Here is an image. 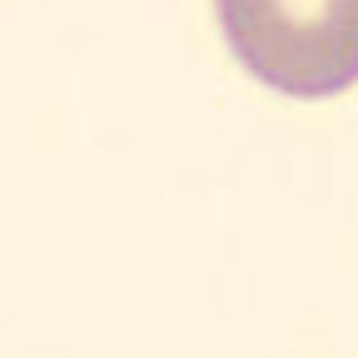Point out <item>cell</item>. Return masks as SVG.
Here are the masks:
<instances>
[{
	"instance_id": "obj_1",
	"label": "cell",
	"mask_w": 358,
	"mask_h": 358,
	"mask_svg": "<svg viewBox=\"0 0 358 358\" xmlns=\"http://www.w3.org/2000/svg\"><path fill=\"white\" fill-rule=\"evenodd\" d=\"M219 25L279 95L324 100L358 80V0H219Z\"/></svg>"
}]
</instances>
